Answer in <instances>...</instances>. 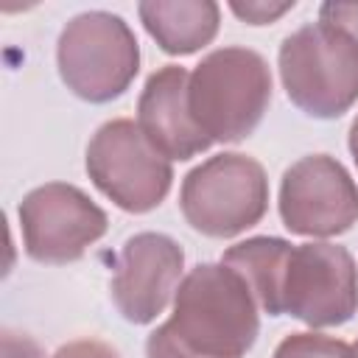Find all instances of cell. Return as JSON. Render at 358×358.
<instances>
[{"mask_svg": "<svg viewBox=\"0 0 358 358\" xmlns=\"http://www.w3.org/2000/svg\"><path fill=\"white\" fill-rule=\"evenodd\" d=\"M350 151H352V159L358 165V117L352 120V129H350Z\"/></svg>", "mask_w": 358, "mask_h": 358, "instance_id": "20", "label": "cell"}, {"mask_svg": "<svg viewBox=\"0 0 358 358\" xmlns=\"http://www.w3.org/2000/svg\"><path fill=\"white\" fill-rule=\"evenodd\" d=\"M187 84V70L168 64L145 81L137 103V126L143 129L148 143L171 159H190L213 143L190 115Z\"/></svg>", "mask_w": 358, "mask_h": 358, "instance_id": "11", "label": "cell"}, {"mask_svg": "<svg viewBox=\"0 0 358 358\" xmlns=\"http://www.w3.org/2000/svg\"><path fill=\"white\" fill-rule=\"evenodd\" d=\"M62 81L84 101L117 98L140 67V48L129 25L106 11L73 17L59 36Z\"/></svg>", "mask_w": 358, "mask_h": 358, "instance_id": "4", "label": "cell"}, {"mask_svg": "<svg viewBox=\"0 0 358 358\" xmlns=\"http://www.w3.org/2000/svg\"><path fill=\"white\" fill-rule=\"evenodd\" d=\"M350 355H352L350 344L319 333H294L282 338L280 347L274 350V358H350Z\"/></svg>", "mask_w": 358, "mask_h": 358, "instance_id": "14", "label": "cell"}, {"mask_svg": "<svg viewBox=\"0 0 358 358\" xmlns=\"http://www.w3.org/2000/svg\"><path fill=\"white\" fill-rule=\"evenodd\" d=\"M53 358H120V355L109 344H103V341L78 338V341H70V344L59 347Z\"/></svg>", "mask_w": 358, "mask_h": 358, "instance_id": "17", "label": "cell"}, {"mask_svg": "<svg viewBox=\"0 0 358 358\" xmlns=\"http://www.w3.org/2000/svg\"><path fill=\"white\" fill-rule=\"evenodd\" d=\"M280 76L302 112L338 117L358 101V48L324 22L302 25L280 48Z\"/></svg>", "mask_w": 358, "mask_h": 358, "instance_id": "3", "label": "cell"}, {"mask_svg": "<svg viewBox=\"0 0 358 358\" xmlns=\"http://www.w3.org/2000/svg\"><path fill=\"white\" fill-rule=\"evenodd\" d=\"M87 171L103 196L129 213L154 210L173 179L171 162L131 120L103 123L87 148Z\"/></svg>", "mask_w": 358, "mask_h": 358, "instance_id": "6", "label": "cell"}, {"mask_svg": "<svg viewBox=\"0 0 358 358\" xmlns=\"http://www.w3.org/2000/svg\"><path fill=\"white\" fill-rule=\"evenodd\" d=\"M268 101V64L249 48H221L190 73V115L210 140H243L260 123Z\"/></svg>", "mask_w": 358, "mask_h": 358, "instance_id": "2", "label": "cell"}, {"mask_svg": "<svg viewBox=\"0 0 358 358\" xmlns=\"http://www.w3.org/2000/svg\"><path fill=\"white\" fill-rule=\"evenodd\" d=\"M350 358H358V344L352 347V355H350Z\"/></svg>", "mask_w": 358, "mask_h": 358, "instance_id": "21", "label": "cell"}, {"mask_svg": "<svg viewBox=\"0 0 358 358\" xmlns=\"http://www.w3.org/2000/svg\"><path fill=\"white\" fill-rule=\"evenodd\" d=\"M140 20L168 53H193L218 31V6L210 0H154L140 3Z\"/></svg>", "mask_w": 358, "mask_h": 358, "instance_id": "13", "label": "cell"}, {"mask_svg": "<svg viewBox=\"0 0 358 358\" xmlns=\"http://www.w3.org/2000/svg\"><path fill=\"white\" fill-rule=\"evenodd\" d=\"M25 252L39 263H73L106 232V215L78 187L50 182L20 204Z\"/></svg>", "mask_w": 358, "mask_h": 358, "instance_id": "8", "label": "cell"}, {"mask_svg": "<svg viewBox=\"0 0 358 358\" xmlns=\"http://www.w3.org/2000/svg\"><path fill=\"white\" fill-rule=\"evenodd\" d=\"M162 330L201 358H241L257 336L255 296L229 266H196L182 280Z\"/></svg>", "mask_w": 358, "mask_h": 358, "instance_id": "1", "label": "cell"}, {"mask_svg": "<svg viewBox=\"0 0 358 358\" xmlns=\"http://www.w3.org/2000/svg\"><path fill=\"white\" fill-rule=\"evenodd\" d=\"M145 355H148V358H201V355L187 352L185 347H179L162 327H157V330L148 336V341H145Z\"/></svg>", "mask_w": 358, "mask_h": 358, "instance_id": "18", "label": "cell"}, {"mask_svg": "<svg viewBox=\"0 0 358 358\" xmlns=\"http://www.w3.org/2000/svg\"><path fill=\"white\" fill-rule=\"evenodd\" d=\"M355 308L358 277L350 252L336 243L294 246L285 271L282 313H291L310 327H333L344 324Z\"/></svg>", "mask_w": 358, "mask_h": 358, "instance_id": "7", "label": "cell"}, {"mask_svg": "<svg viewBox=\"0 0 358 358\" xmlns=\"http://www.w3.org/2000/svg\"><path fill=\"white\" fill-rule=\"evenodd\" d=\"M182 263V246L165 235L140 232L129 238L112 277V299L117 310L134 324L154 322L176 291Z\"/></svg>", "mask_w": 358, "mask_h": 358, "instance_id": "10", "label": "cell"}, {"mask_svg": "<svg viewBox=\"0 0 358 358\" xmlns=\"http://www.w3.org/2000/svg\"><path fill=\"white\" fill-rule=\"evenodd\" d=\"M3 358H45V355L34 338L6 330L3 333Z\"/></svg>", "mask_w": 358, "mask_h": 358, "instance_id": "19", "label": "cell"}, {"mask_svg": "<svg viewBox=\"0 0 358 358\" xmlns=\"http://www.w3.org/2000/svg\"><path fill=\"white\" fill-rule=\"evenodd\" d=\"M182 213L210 238H232L255 227L268 204V182L252 157L218 154L185 176Z\"/></svg>", "mask_w": 358, "mask_h": 358, "instance_id": "5", "label": "cell"}, {"mask_svg": "<svg viewBox=\"0 0 358 358\" xmlns=\"http://www.w3.org/2000/svg\"><path fill=\"white\" fill-rule=\"evenodd\" d=\"M280 215L296 235H338L358 221V187L333 157H302L282 176Z\"/></svg>", "mask_w": 358, "mask_h": 358, "instance_id": "9", "label": "cell"}, {"mask_svg": "<svg viewBox=\"0 0 358 358\" xmlns=\"http://www.w3.org/2000/svg\"><path fill=\"white\" fill-rule=\"evenodd\" d=\"M291 252L294 246L280 238H249L224 252V266H229L249 285L255 302L268 316H280Z\"/></svg>", "mask_w": 358, "mask_h": 358, "instance_id": "12", "label": "cell"}, {"mask_svg": "<svg viewBox=\"0 0 358 358\" xmlns=\"http://www.w3.org/2000/svg\"><path fill=\"white\" fill-rule=\"evenodd\" d=\"M319 22L341 31L358 48V3H324L319 8Z\"/></svg>", "mask_w": 358, "mask_h": 358, "instance_id": "15", "label": "cell"}, {"mask_svg": "<svg viewBox=\"0 0 358 358\" xmlns=\"http://www.w3.org/2000/svg\"><path fill=\"white\" fill-rule=\"evenodd\" d=\"M229 8L241 20L252 22V25H263V22H274L277 17H282L285 11H291L294 3H232Z\"/></svg>", "mask_w": 358, "mask_h": 358, "instance_id": "16", "label": "cell"}]
</instances>
